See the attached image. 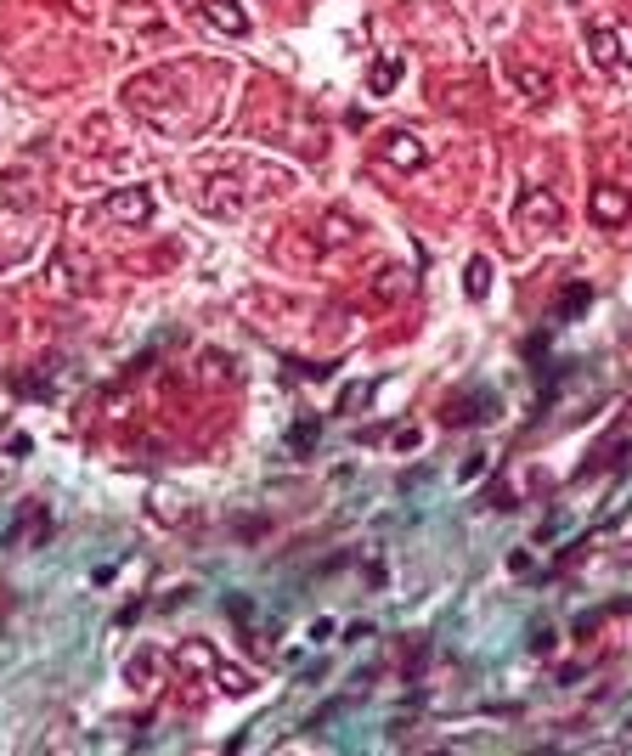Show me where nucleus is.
<instances>
[{
    "label": "nucleus",
    "instance_id": "nucleus-1",
    "mask_svg": "<svg viewBox=\"0 0 632 756\" xmlns=\"http://www.w3.org/2000/svg\"><path fill=\"white\" fill-rule=\"evenodd\" d=\"M520 221L525 226H548V237H559L565 232V209L553 204V198H537V192H531V198L520 204Z\"/></svg>",
    "mask_w": 632,
    "mask_h": 756
},
{
    "label": "nucleus",
    "instance_id": "nucleus-3",
    "mask_svg": "<svg viewBox=\"0 0 632 756\" xmlns=\"http://www.w3.org/2000/svg\"><path fill=\"white\" fill-rule=\"evenodd\" d=\"M384 158H390V164H401V170H418V164H424V142H418V136H407V130H401V136H390V142H384Z\"/></svg>",
    "mask_w": 632,
    "mask_h": 756
},
{
    "label": "nucleus",
    "instance_id": "nucleus-4",
    "mask_svg": "<svg viewBox=\"0 0 632 756\" xmlns=\"http://www.w3.org/2000/svg\"><path fill=\"white\" fill-rule=\"evenodd\" d=\"M587 300H593V288H587V283H570V288H565V300H559V316L587 311Z\"/></svg>",
    "mask_w": 632,
    "mask_h": 756
},
{
    "label": "nucleus",
    "instance_id": "nucleus-5",
    "mask_svg": "<svg viewBox=\"0 0 632 756\" xmlns=\"http://www.w3.org/2000/svg\"><path fill=\"white\" fill-rule=\"evenodd\" d=\"M395 79H401V57H384L379 68H373V96H384L395 85Z\"/></svg>",
    "mask_w": 632,
    "mask_h": 756
},
{
    "label": "nucleus",
    "instance_id": "nucleus-2",
    "mask_svg": "<svg viewBox=\"0 0 632 756\" xmlns=\"http://www.w3.org/2000/svg\"><path fill=\"white\" fill-rule=\"evenodd\" d=\"M627 215H632V198L621 187H599V192H593V221H599V226H621Z\"/></svg>",
    "mask_w": 632,
    "mask_h": 756
},
{
    "label": "nucleus",
    "instance_id": "nucleus-7",
    "mask_svg": "<svg viewBox=\"0 0 632 756\" xmlns=\"http://www.w3.org/2000/svg\"><path fill=\"white\" fill-rule=\"evenodd\" d=\"M486 288H491V266H486V260H474V266H469V294L480 300Z\"/></svg>",
    "mask_w": 632,
    "mask_h": 756
},
{
    "label": "nucleus",
    "instance_id": "nucleus-6",
    "mask_svg": "<svg viewBox=\"0 0 632 756\" xmlns=\"http://www.w3.org/2000/svg\"><path fill=\"white\" fill-rule=\"evenodd\" d=\"M514 79H520V85H525L531 96H537V102H542V96H553V79H548V74H531V68L514 63Z\"/></svg>",
    "mask_w": 632,
    "mask_h": 756
}]
</instances>
